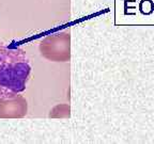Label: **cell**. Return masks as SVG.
<instances>
[{"instance_id":"1","label":"cell","mask_w":154,"mask_h":144,"mask_svg":"<svg viewBox=\"0 0 154 144\" xmlns=\"http://www.w3.org/2000/svg\"><path fill=\"white\" fill-rule=\"evenodd\" d=\"M30 74L31 65L24 49L0 44V98L24 92Z\"/></svg>"},{"instance_id":"2","label":"cell","mask_w":154,"mask_h":144,"mask_svg":"<svg viewBox=\"0 0 154 144\" xmlns=\"http://www.w3.org/2000/svg\"><path fill=\"white\" fill-rule=\"evenodd\" d=\"M41 56L51 62H67L71 59L70 32L61 31L44 38L38 46Z\"/></svg>"},{"instance_id":"3","label":"cell","mask_w":154,"mask_h":144,"mask_svg":"<svg viewBox=\"0 0 154 144\" xmlns=\"http://www.w3.org/2000/svg\"><path fill=\"white\" fill-rule=\"evenodd\" d=\"M28 113V101L22 95L0 98V118H23Z\"/></svg>"},{"instance_id":"4","label":"cell","mask_w":154,"mask_h":144,"mask_svg":"<svg viewBox=\"0 0 154 144\" xmlns=\"http://www.w3.org/2000/svg\"><path fill=\"white\" fill-rule=\"evenodd\" d=\"M49 118H70V106L69 105H58L54 107L49 112Z\"/></svg>"}]
</instances>
